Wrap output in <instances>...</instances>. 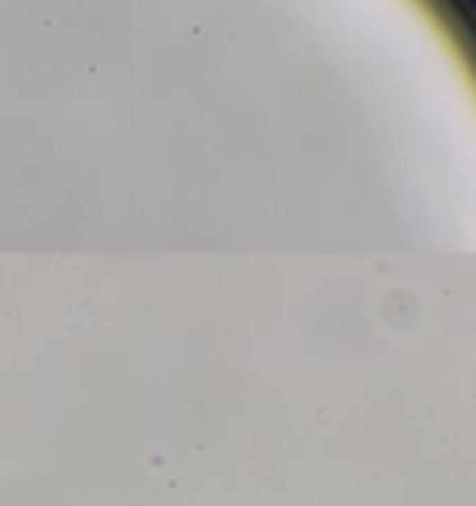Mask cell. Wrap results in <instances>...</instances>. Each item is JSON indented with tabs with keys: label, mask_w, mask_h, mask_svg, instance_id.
Masks as SVG:
<instances>
[]
</instances>
